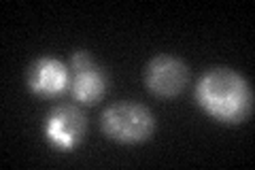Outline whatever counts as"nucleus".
<instances>
[{
    "label": "nucleus",
    "mask_w": 255,
    "mask_h": 170,
    "mask_svg": "<svg viewBox=\"0 0 255 170\" xmlns=\"http://www.w3.org/2000/svg\"><path fill=\"white\" fill-rule=\"evenodd\" d=\"M196 102L221 124H243L253 113V90L241 72L217 66L198 79Z\"/></svg>",
    "instance_id": "1"
},
{
    "label": "nucleus",
    "mask_w": 255,
    "mask_h": 170,
    "mask_svg": "<svg viewBox=\"0 0 255 170\" xmlns=\"http://www.w3.org/2000/svg\"><path fill=\"white\" fill-rule=\"evenodd\" d=\"M100 130L111 141L134 145L149 141L155 130V119L147 107L138 102H115L100 115Z\"/></svg>",
    "instance_id": "2"
},
{
    "label": "nucleus",
    "mask_w": 255,
    "mask_h": 170,
    "mask_svg": "<svg viewBox=\"0 0 255 170\" xmlns=\"http://www.w3.org/2000/svg\"><path fill=\"white\" fill-rule=\"evenodd\" d=\"M109 87V75L107 70L96 62L85 49H77L70 55V64H68V92L70 96L85 104L100 102L107 94Z\"/></svg>",
    "instance_id": "3"
},
{
    "label": "nucleus",
    "mask_w": 255,
    "mask_h": 170,
    "mask_svg": "<svg viewBox=\"0 0 255 170\" xmlns=\"http://www.w3.org/2000/svg\"><path fill=\"white\" fill-rule=\"evenodd\" d=\"M87 134V117L75 104H60L45 119V136L58 149H75Z\"/></svg>",
    "instance_id": "4"
},
{
    "label": "nucleus",
    "mask_w": 255,
    "mask_h": 170,
    "mask_svg": "<svg viewBox=\"0 0 255 170\" xmlns=\"http://www.w3.org/2000/svg\"><path fill=\"white\" fill-rule=\"evenodd\" d=\"M189 81L187 64L174 58V55L162 53L155 55L145 68V85L151 94L159 98H174L185 90Z\"/></svg>",
    "instance_id": "5"
},
{
    "label": "nucleus",
    "mask_w": 255,
    "mask_h": 170,
    "mask_svg": "<svg viewBox=\"0 0 255 170\" xmlns=\"http://www.w3.org/2000/svg\"><path fill=\"white\" fill-rule=\"evenodd\" d=\"M26 85L41 98H55L68 90V66L55 58H38L26 70Z\"/></svg>",
    "instance_id": "6"
}]
</instances>
